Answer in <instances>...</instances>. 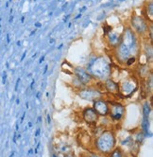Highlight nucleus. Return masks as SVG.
Here are the masks:
<instances>
[{
	"instance_id": "1",
	"label": "nucleus",
	"mask_w": 153,
	"mask_h": 157,
	"mask_svg": "<svg viewBox=\"0 0 153 157\" xmlns=\"http://www.w3.org/2000/svg\"><path fill=\"white\" fill-rule=\"evenodd\" d=\"M115 146V137L111 131H106L100 134V136L95 141V147L97 151L104 153L109 154L111 153Z\"/></svg>"
},
{
	"instance_id": "2",
	"label": "nucleus",
	"mask_w": 153,
	"mask_h": 157,
	"mask_svg": "<svg viewBox=\"0 0 153 157\" xmlns=\"http://www.w3.org/2000/svg\"><path fill=\"white\" fill-rule=\"evenodd\" d=\"M79 95L81 98L92 102L95 101L96 99L100 98L101 97V93L95 90V89H83V90L80 91Z\"/></svg>"
},
{
	"instance_id": "3",
	"label": "nucleus",
	"mask_w": 153,
	"mask_h": 157,
	"mask_svg": "<svg viewBox=\"0 0 153 157\" xmlns=\"http://www.w3.org/2000/svg\"><path fill=\"white\" fill-rule=\"evenodd\" d=\"M125 107L120 104V103H113L110 111H109V114H110L111 117L114 120H120L121 118H123L124 115H125Z\"/></svg>"
},
{
	"instance_id": "4",
	"label": "nucleus",
	"mask_w": 153,
	"mask_h": 157,
	"mask_svg": "<svg viewBox=\"0 0 153 157\" xmlns=\"http://www.w3.org/2000/svg\"><path fill=\"white\" fill-rule=\"evenodd\" d=\"M94 110L96 112L98 116L106 117L109 114V111H110V106H109L106 100L98 98L94 102Z\"/></svg>"
},
{
	"instance_id": "5",
	"label": "nucleus",
	"mask_w": 153,
	"mask_h": 157,
	"mask_svg": "<svg viewBox=\"0 0 153 157\" xmlns=\"http://www.w3.org/2000/svg\"><path fill=\"white\" fill-rule=\"evenodd\" d=\"M98 118H99V117H98L97 113L94 110V108H86L83 111V119L88 124L95 125Z\"/></svg>"
},
{
	"instance_id": "6",
	"label": "nucleus",
	"mask_w": 153,
	"mask_h": 157,
	"mask_svg": "<svg viewBox=\"0 0 153 157\" xmlns=\"http://www.w3.org/2000/svg\"><path fill=\"white\" fill-rule=\"evenodd\" d=\"M75 74L76 75V78L82 83V85H87L93 80V77L91 76V74L88 71L84 70L83 68H80V67L76 68Z\"/></svg>"
},
{
	"instance_id": "7",
	"label": "nucleus",
	"mask_w": 153,
	"mask_h": 157,
	"mask_svg": "<svg viewBox=\"0 0 153 157\" xmlns=\"http://www.w3.org/2000/svg\"><path fill=\"white\" fill-rule=\"evenodd\" d=\"M105 87L108 92L113 93V94H116L119 91L118 84L115 82H114L112 78H107L106 82H105Z\"/></svg>"
},
{
	"instance_id": "8",
	"label": "nucleus",
	"mask_w": 153,
	"mask_h": 157,
	"mask_svg": "<svg viewBox=\"0 0 153 157\" xmlns=\"http://www.w3.org/2000/svg\"><path fill=\"white\" fill-rule=\"evenodd\" d=\"M110 157H124L122 151H120L119 149H115L114 151L111 152V156Z\"/></svg>"
},
{
	"instance_id": "9",
	"label": "nucleus",
	"mask_w": 153,
	"mask_h": 157,
	"mask_svg": "<svg viewBox=\"0 0 153 157\" xmlns=\"http://www.w3.org/2000/svg\"><path fill=\"white\" fill-rule=\"evenodd\" d=\"M134 62H135V58H134V57H130V58H129V59L127 60L126 63H127L128 65H132Z\"/></svg>"
},
{
	"instance_id": "10",
	"label": "nucleus",
	"mask_w": 153,
	"mask_h": 157,
	"mask_svg": "<svg viewBox=\"0 0 153 157\" xmlns=\"http://www.w3.org/2000/svg\"><path fill=\"white\" fill-rule=\"evenodd\" d=\"M35 26L37 27V28H40L42 25H41V23H40V22H37V23H35Z\"/></svg>"
},
{
	"instance_id": "11",
	"label": "nucleus",
	"mask_w": 153,
	"mask_h": 157,
	"mask_svg": "<svg viewBox=\"0 0 153 157\" xmlns=\"http://www.w3.org/2000/svg\"><path fill=\"white\" fill-rule=\"evenodd\" d=\"M64 157H75L73 154H67V155H65Z\"/></svg>"
},
{
	"instance_id": "12",
	"label": "nucleus",
	"mask_w": 153,
	"mask_h": 157,
	"mask_svg": "<svg viewBox=\"0 0 153 157\" xmlns=\"http://www.w3.org/2000/svg\"><path fill=\"white\" fill-rule=\"evenodd\" d=\"M81 157H91V156H89L88 154H84V153H83V154L81 155Z\"/></svg>"
},
{
	"instance_id": "13",
	"label": "nucleus",
	"mask_w": 153,
	"mask_h": 157,
	"mask_svg": "<svg viewBox=\"0 0 153 157\" xmlns=\"http://www.w3.org/2000/svg\"><path fill=\"white\" fill-rule=\"evenodd\" d=\"M39 133H40V130H38V131H37V132H36V136H38V134H39Z\"/></svg>"
}]
</instances>
